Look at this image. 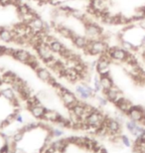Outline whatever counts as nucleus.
<instances>
[{"label": "nucleus", "instance_id": "nucleus-1", "mask_svg": "<svg viewBox=\"0 0 145 153\" xmlns=\"http://www.w3.org/2000/svg\"><path fill=\"white\" fill-rule=\"evenodd\" d=\"M109 45L103 39L98 40H89L87 48L85 49V52L91 56H100L104 53H106L109 50Z\"/></svg>", "mask_w": 145, "mask_h": 153}, {"label": "nucleus", "instance_id": "nucleus-2", "mask_svg": "<svg viewBox=\"0 0 145 153\" xmlns=\"http://www.w3.org/2000/svg\"><path fill=\"white\" fill-rule=\"evenodd\" d=\"M85 32L88 40H98L103 38V28L97 23L88 21L85 24Z\"/></svg>", "mask_w": 145, "mask_h": 153}, {"label": "nucleus", "instance_id": "nucleus-3", "mask_svg": "<svg viewBox=\"0 0 145 153\" xmlns=\"http://www.w3.org/2000/svg\"><path fill=\"white\" fill-rule=\"evenodd\" d=\"M110 61H112V58L107 54V52L100 55V59L97 61V66H95V70H97L98 75L100 76L110 75V71H109Z\"/></svg>", "mask_w": 145, "mask_h": 153}, {"label": "nucleus", "instance_id": "nucleus-4", "mask_svg": "<svg viewBox=\"0 0 145 153\" xmlns=\"http://www.w3.org/2000/svg\"><path fill=\"white\" fill-rule=\"evenodd\" d=\"M107 128V136L112 135H120L121 132V123L118 122L115 118H112L106 116V120L103 122Z\"/></svg>", "mask_w": 145, "mask_h": 153}, {"label": "nucleus", "instance_id": "nucleus-5", "mask_svg": "<svg viewBox=\"0 0 145 153\" xmlns=\"http://www.w3.org/2000/svg\"><path fill=\"white\" fill-rule=\"evenodd\" d=\"M35 48V50L37 51V54L39 55V57L41 58V60L44 61L45 63H48L49 61L53 60L54 56H53V52L49 47V44H46V43H41V44L37 45Z\"/></svg>", "mask_w": 145, "mask_h": 153}, {"label": "nucleus", "instance_id": "nucleus-6", "mask_svg": "<svg viewBox=\"0 0 145 153\" xmlns=\"http://www.w3.org/2000/svg\"><path fill=\"white\" fill-rule=\"evenodd\" d=\"M76 93L78 94V96L80 97V99L83 100H87L91 97H95V91L94 90V88H91L87 84H81L76 85Z\"/></svg>", "mask_w": 145, "mask_h": 153}, {"label": "nucleus", "instance_id": "nucleus-7", "mask_svg": "<svg viewBox=\"0 0 145 153\" xmlns=\"http://www.w3.org/2000/svg\"><path fill=\"white\" fill-rule=\"evenodd\" d=\"M128 53L126 50H124L121 47H112L109 48L107 50V54L109 55L112 60L117 61V62H125L126 58L128 56Z\"/></svg>", "mask_w": 145, "mask_h": 153}, {"label": "nucleus", "instance_id": "nucleus-8", "mask_svg": "<svg viewBox=\"0 0 145 153\" xmlns=\"http://www.w3.org/2000/svg\"><path fill=\"white\" fill-rule=\"evenodd\" d=\"M126 115H127L128 118L131 119V120L140 122L145 115V109L141 105H133L132 108H130V111L126 114Z\"/></svg>", "mask_w": 145, "mask_h": 153}, {"label": "nucleus", "instance_id": "nucleus-9", "mask_svg": "<svg viewBox=\"0 0 145 153\" xmlns=\"http://www.w3.org/2000/svg\"><path fill=\"white\" fill-rule=\"evenodd\" d=\"M60 97H61L62 102H63V103L66 105V108L68 109L73 108L74 106L80 102V100H78V97H76V94L74 93H72L71 91H68L67 93L63 94Z\"/></svg>", "mask_w": 145, "mask_h": 153}, {"label": "nucleus", "instance_id": "nucleus-10", "mask_svg": "<svg viewBox=\"0 0 145 153\" xmlns=\"http://www.w3.org/2000/svg\"><path fill=\"white\" fill-rule=\"evenodd\" d=\"M113 105L116 106V108L118 109L120 112H122L123 114H126L129 111H130V108H132L133 103H132L130 100L126 99L124 97H121L120 99L117 100Z\"/></svg>", "mask_w": 145, "mask_h": 153}, {"label": "nucleus", "instance_id": "nucleus-11", "mask_svg": "<svg viewBox=\"0 0 145 153\" xmlns=\"http://www.w3.org/2000/svg\"><path fill=\"white\" fill-rule=\"evenodd\" d=\"M103 94L106 96V100H109V102H112V103H115L117 100L122 97L121 91H120L116 85H113V87L112 88H109V91H104Z\"/></svg>", "mask_w": 145, "mask_h": 153}, {"label": "nucleus", "instance_id": "nucleus-12", "mask_svg": "<svg viewBox=\"0 0 145 153\" xmlns=\"http://www.w3.org/2000/svg\"><path fill=\"white\" fill-rule=\"evenodd\" d=\"M15 60L19 61L20 63H23V64H28L30 58H31V54L29 52H27L26 50H22V49H15L14 51V54L13 56Z\"/></svg>", "mask_w": 145, "mask_h": 153}, {"label": "nucleus", "instance_id": "nucleus-13", "mask_svg": "<svg viewBox=\"0 0 145 153\" xmlns=\"http://www.w3.org/2000/svg\"><path fill=\"white\" fill-rule=\"evenodd\" d=\"M55 28L58 31V33L60 34L62 37L66 38V39H71L74 37V35L76 34V32L74 31L73 29L69 28V27L65 26V25H62V24H56V25H54Z\"/></svg>", "mask_w": 145, "mask_h": 153}, {"label": "nucleus", "instance_id": "nucleus-14", "mask_svg": "<svg viewBox=\"0 0 145 153\" xmlns=\"http://www.w3.org/2000/svg\"><path fill=\"white\" fill-rule=\"evenodd\" d=\"M15 32L9 27H0V40L5 43L12 42L14 40Z\"/></svg>", "mask_w": 145, "mask_h": 153}, {"label": "nucleus", "instance_id": "nucleus-15", "mask_svg": "<svg viewBox=\"0 0 145 153\" xmlns=\"http://www.w3.org/2000/svg\"><path fill=\"white\" fill-rule=\"evenodd\" d=\"M85 106H86V102H83L80 100L73 108L69 109L70 115L76 116V117L83 119V116H84V114H85Z\"/></svg>", "mask_w": 145, "mask_h": 153}, {"label": "nucleus", "instance_id": "nucleus-16", "mask_svg": "<svg viewBox=\"0 0 145 153\" xmlns=\"http://www.w3.org/2000/svg\"><path fill=\"white\" fill-rule=\"evenodd\" d=\"M72 41L77 48L82 49V50H85V49L87 48L89 40L87 36H81V35H79L76 33V34L74 35V37L72 38Z\"/></svg>", "mask_w": 145, "mask_h": 153}, {"label": "nucleus", "instance_id": "nucleus-17", "mask_svg": "<svg viewBox=\"0 0 145 153\" xmlns=\"http://www.w3.org/2000/svg\"><path fill=\"white\" fill-rule=\"evenodd\" d=\"M100 85H101V91L104 93V91H109V88H112L115 84H113V79H112L110 75L107 76H100Z\"/></svg>", "mask_w": 145, "mask_h": 153}, {"label": "nucleus", "instance_id": "nucleus-18", "mask_svg": "<svg viewBox=\"0 0 145 153\" xmlns=\"http://www.w3.org/2000/svg\"><path fill=\"white\" fill-rule=\"evenodd\" d=\"M44 22H45V21H43L39 16H36L28 24V25L30 26V28L32 29L35 33H37V32H43V28H44Z\"/></svg>", "mask_w": 145, "mask_h": 153}, {"label": "nucleus", "instance_id": "nucleus-19", "mask_svg": "<svg viewBox=\"0 0 145 153\" xmlns=\"http://www.w3.org/2000/svg\"><path fill=\"white\" fill-rule=\"evenodd\" d=\"M30 109V112L35 118H38V119H43L44 117V114L46 112V108L45 106H43L42 105H34V106H31L29 108Z\"/></svg>", "mask_w": 145, "mask_h": 153}, {"label": "nucleus", "instance_id": "nucleus-20", "mask_svg": "<svg viewBox=\"0 0 145 153\" xmlns=\"http://www.w3.org/2000/svg\"><path fill=\"white\" fill-rule=\"evenodd\" d=\"M62 114H60L57 111H54V109H46V112L44 114V117L43 119L46 121H51V122H58L59 118Z\"/></svg>", "mask_w": 145, "mask_h": 153}, {"label": "nucleus", "instance_id": "nucleus-21", "mask_svg": "<svg viewBox=\"0 0 145 153\" xmlns=\"http://www.w3.org/2000/svg\"><path fill=\"white\" fill-rule=\"evenodd\" d=\"M36 74H37V76H38L41 81L45 82H49V81H50L52 79V76H53L51 75L50 71L46 68H39L36 71Z\"/></svg>", "mask_w": 145, "mask_h": 153}, {"label": "nucleus", "instance_id": "nucleus-22", "mask_svg": "<svg viewBox=\"0 0 145 153\" xmlns=\"http://www.w3.org/2000/svg\"><path fill=\"white\" fill-rule=\"evenodd\" d=\"M0 96L4 97L5 100H7L8 102H13L15 100L17 99L16 94H15V91L11 88H3V90L0 91Z\"/></svg>", "mask_w": 145, "mask_h": 153}, {"label": "nucleus", "instance_id": "nucleus-23", "mask_svg": "<svg viewBox=\"0 0 145 153\" xmlns=\"http://www.w3.org/2000/svg\"><path fill=\"white\" fill-rule=\"evenodd\" d=\"M49 47H50V49L52 50L53 53L61 54V52L64 50L65 46L62 44V43L59 41V40L55 39V40H53V41L50 43V44H49Z\"/></svg>", "mask_w": 145, "mask_h": 153}, {"label": "nucleus", "instance_id": "nucleus-24", "mask_svg": "<svg viewBox=\"0 0 145 153\" xmlns=\"http://www.w3.org/2000/svg\"><path fill=\"white\" fill-rule=\"evenodd\" d=\"M16 78H17V75L15 74V73L11 72V71H8L2 76L1 79H2V82H4V84L12 85L15 79H16Z\"/></svg>", "mask_w": 145, "mask_h": 153}, {"label": "nucleus", "instance_id": "nucleus-25", "mask_svg": "<svg viewBox=\"0 0 145 153\" xmlns=\"http://www.w3.org/2000/svg\"><path fill=\"white\" fill-rule=\"evenodd\" d=\"M120 45H121V48H123L127 52L136 51L138 50V48H139V46H135L134 44H132L131 42L127 41V40H123V39H120Z\"/></svg>", "mask_w": 145, "mask_h": 153}, {"label": "nucleus", "instance_id": "nucleus-26", "mask_svg": "<svg viewBox=\"0 0 145 153\" xmlns=\"http://www.w3.org/2000/svg\"><path fill=\"white\" fill-rule=\"evenodd\" d=\"M31 11H32V9H31L27 4H24V3H21L20 5L17 6V12L21 18L24 17L27 14H29Z\"/></svg>", "mask_w": 145, "mask_h": 153}, {"label": "nucleus", "instance_id": "nucleus-27", "mask_svg": "<svg viewBox=\"0 0 145 153\" xmlns=\"http://www.w3.org/2000/svg\"><path fill=\"white\" fill-rule=\"evenodd\" d=\"M71 16H73L74 18H75V19L80 20V21L82 22V21L85 19L86 14H85L83 11L80 10V9H75V8H73V9H72V12H71Z\"/></svg>", "mask_w": 145, "mask_h": 153}, {"label": "nucleus", "instance_id": "nucleus-28", "mask_svg": "<svg viewBox=\"0 0 145 153\" xmlns=\"http://www.w3.org/2000/svg\"><path fill=\"white\" fill-rule=\"evenodd\" d=\"M24 132H22L21 130H18L17 132H15L12 136V141H13L15 144H18L19 142L22 141V139L24 138Z\"/></svg>", "mask_w": 145, "mask_h": 153}, {"label": "nucleus", "instance_id": "nucleus-29", "mask_svg": "<svg viewBox=\"0 0 145 153\" xmlns=\"http://www.w3.org/2000/svg\"><path fill=\"white\" fill-rule=\"evenodd\" d=\"M94 90L95 93L101 91V85H100V76H95L94 78Z\"/></svg>", "mask_w": 145, "mask_h": 153}, {"label": "nucleus", "instance_id": "nucleus-30", "mask_svg": "<svg viewBox=\"0 0 145 153\" xmlns=\"http://www.w3.org/2000/svg\"><path fill=\"white\" fill-rule=\"evenodd\" d=\"M120 139H121V143L126 147H130L131 146V142H130V139L127 135H120Z\"/></svg>", "mask_w": 145, "mask_h": 153}, {"label": "nucleus", "instance_id": "nucleus-31", "mask_svg": "<svg viewBox=\"0 0 145 153\" xmlns=\"http://www.w3.org/2000/svg\"><path fill=\"white\" fill-rule=\"evenodd\" d=\"M11 151V146L8 142L3 143L2 146L0 147V153H10Z\"/></svg>", "mask_w": 145, "mask_h": 153}, {"label": "nucleus", "instance_id": "nucleus-32", "mask_svg": "<svg viewBox=\"0 0 145 153\" xmlns=\"http://www.w3.org/2000/svg\"><path fill=\"white\" fill-rule=\"evenodd\" d=\"M52 133H53L54 137H56V138L64 135V131L60 129V128H52Z\"/></svg>", "mask_w": 145, "mask_h": 153}, {"label": "nucleus", "instance_id": "nucleus-33", "mask_svg": "<svg viewBox=\"0 0 145 153\" xmlns=\"http://www.w3.org/2000/svg\"><path fill=\"white\" fill-rule=\"evenodd\" d=\"M95 97H97V102H98V105H100V106H106L107 105V102H109V100H106V97H97V96H95Z\"/></svg>", "mask_w": 145, "mask_h": 153}, {"label": "nucleus", "instance_id": "nucleus-34", "mask_svg": "<svg viewBox=\"0 0 145 153\" xmlns=\"http://www.w3.org/2000/svg\"><path fill=\"white\" fill-rule=\"evenodd\" d=\"M12 1H13V0H0V5L1 6L12 5Z\"/></svg>", "mask_w": 145, "mask_h": 153}, {"label": "nucleus", "instance_id": "nucleus-35", "mask_svg": "<svg viewBox=\"0 0 145 153\" xmlns=\"http://www.w3.org/2000/svg\"><path fill=\"white\" fill-rule=\"evenodd\" d=\"M15 120H16L17 122H19V123H23V117H22V115L19 114H16V117H15Z\"/></svg>", "mask_w": 145, "mask_h": 153}, {"label": "nucleus", "instance_id": "nucleus-36", "mask_svg": "<svg viewBox=\"0 0 145 153\" xmlns=\"http://www.w3.org/2000/svg\"><path fill=\"white\" fill-rule=\"evenodd\" d=\"M138 22H139V24H138V25H139L140 28H141V29H143V30H145V18H144V19H142V20L138 21Z\"/></svg>", "mask_w": 145, "mask_h": 153}, {"label": "nucleus", "instance_id": "nucleus-37", "mask_svg": "<svg viewBox=\"0 0 145 153\" xmlns=\"http://www.w3.org/2000/svg\"><path fill=\"white\" fill-rule=\"evenodd\" d=\"M140 46H144V47H145V36H143V37L141 38V41H140Z\"/></svg>", "mask_w": 145, "mask_h": 153}, {"label": "nucleus", "instance_id": "nucleus-38", "mask_svg": "<svg viewBox=\"0 0 145 153\" xmlns=\"http://www.w3.org/2000/svg\"><path fill=\"white\" fill-rule=\"evenodd\" d=\"M97 153H109V152H107V150H106V148L101 147V149H100V151H98Z\"/></svg>", "mask_w": 145, "mask_h": 153}, {"label": "nucleus", "instance_id": "nucleus-39", "mask_svg": "<svg viewBox=\"0 0 145 153\" xmlns=\"http://www.w3.org/2000/svg\"><path fill=\"white\" fill-rule=\"evenodd\" d=\"M139 123H140V124H142L143 126L145 127V115H144V117L142 118V120H141V121L139 122Z\"/></svg>", "mask_w": 145, "mask_h": 153}, {"label": "nucleus", "instance_id": "nucleus-40", "mask_svg": "<svg viewBox=\"0 0 145 153\" xmlns=\"http://www.w3.org/2000/svg\"><path fill=\"white\" fill-rule=\"evenodd\" d=\"M3 55V52H2V46H0V56Z\"/></svg>", "mask_w": 145, "mask_h": 153}, {"label": "nucleus", "instance_id": "nucleus-41", "mask_svg": "<svg viewBox=\"0 0 145 153\" xmlns=\"http://www.w3.org/2000/svg\"><path fill=\"white\" fill-rule=\"evenodd\" d=\"M142 9H143V11H144V14H145V6H143Z\"/></svg>", "mask_w": 145, "mask_h": 153}]
</instances>
